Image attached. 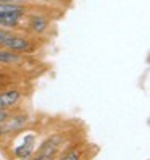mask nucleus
Masks as SVG:
<instances>
[{
	"label": "nucleus",
	"mask_w": 150,
	"mask_h": 160,
	"mask_svg": "<svg viewBox=\"0 0 150 160\" xmlns=\"http://www.w3.org/2000/svg\"><path fill=\"white\" fill-rule=\"evenodd\" d=\"M13 34V29H7V28H0V47H2L3 41L7 37H10Z\"/></svg>",
	"instance_id": "nucleus-9"
},
{
	"label": "nucleus",
	"mask_w": 150,
	"mask_h": 160,
	"mask_svg": "<svg viewBox=\"0 0 150 160\" xmlns=\"http://www.w3.org/2000/svg\"><path fill=\"white\" fill-rule=\"evenodd\" d=\"M82 158H84V150L79 147H74V149L66 150V152H61L58 158L55 160H82Z\"/></svg>",
	"instance_id": "nucleus-8"
},
{
	"label": "nucleus",
	"mask_w": 150,
	"mask_h": 160,
	"mask_svg": "<svg viewBox=\"0 0 150 160\" xmlns=\"http://www.w3.org/2000/svg\"><path fill=\"white\" fill-rule=\"evenodd\" d=\"M27 15V8L21 3H0V16H21Z\"/></svg>",
	"instance_id": "nucleus-6"
},
{
	"label": "nucleus",
	"mask_w": 150,
	"mask_h": 160,
	"mask_svg": "<svg viewBox=\"0 0 150 160\" xmlns=\"http://www.w3.org/2000/svg\"><path fill=\"white\" fill-rule=\"evenodd\" d=\"M23 62V55L16 53L5 49V47H0V67L2 65H18Z\"/></svg>",
	"instance_id": "nucleus-7"
},
{
	"label": "nucleus",
	"mask_w": 150,
	"mask_h": 160,
	"mask_svg": "<svg viewBox=\"0 0 150 160\" xmlns=\"http://www.w3.org/2000/svg\"><path fill=\"white\" fill-rule=\"evenodd\" d=\"M10 112H12V110H2V108H0V123H3V121L8 118Z\"/></svg>",
	"instance_id": "nucleus-10"
},
{
	"label": "nucleus",
	"mask_w": 150,
	"mask_h": 160,
	"mask_svg": "<svg viewBox=\"0 0 150 160\" xmlns=\"http://www.w3.org/2000/svg\"><path fill=\"white\" fill-rule=\"evenodd\" d=\"M23 100V92L16 88H8L0 91V108L2 110H15Z\"/></svg>",
	"instance_id": "nucleus-4"
},
{
	"label": "nucleus",
	"mask_w": 150,
	"mask_h": 160,
	"mask_svg": "<svg viewBox=\"0 0 150 160\" xmlns=\"http://www.w3.org/2000/svg\"><path fill=\"white\" fill-rule=\"evenodd\" d=\"M49 18H47L45 15H41V13H37V15H29V31L36 36H42L47 32V29H49Z\"/></svg>",
	"instance_id": "nucleus-5"
},
{
	"label": "nucleus",
	"mask_w": 150,
	"mask_h": 160,
	"mask_svg": "<svg viewBox=\"0 0 150 160\" xmlns=\"http://www.w3.org/2000/svg\"><path fill=\"white\" fill-rule=\"evenodd\" d=\"M36 149H37V136L34 133H27L23 138V142L12 150V157L13 158H31L36 154Z\"/></svg>",
	"instance_id": "nucleus-3"
},
{
	"label": "nucleus",
	"mask_w": 150,
	"mask_h": 160,
	"mask_svg": "<svg viewBox=\"0 0 150 160\" xmlns=\"http://www.w3.org/2000/svg\"><path fill=\"white\" fill-rule=\"evenodd\" d=\"M2 47L5 49L16 52V53H31L34 50V42L26 36H20V34H12L10 37H7L3 41Z\"/></svg>",
	"instance_id": "nucleus-2"
},
{
	"label": "nucleus",
	"mask_w": 150,
	"mask_h": 160,
	"mask_svg": "<svg viewBox=\"0 0 150 160\" xmlns=\"http://www.w3.org/2000/svg\"><path fill=\"white\" fill-rule=\"evenodd\" d=\"M29 160H55L52 157H47V155H39V154H34Z\"/></svg>",
	"instance_id": "nucleus-11"
},
{
	"label": "nucleus",
	"mask_w": 150,
	"mask_h": 160,
	"mask_svg": "<svg viewBox=\"0 0 150 160\" xmlns=\"http://www.w3.org/2000/svg\"><path fill=\"white\" fill-rule=\"evenodd\" d=\"M12 160H29V158H12Z\"/></svg>",
	"instance_id": "nucleus-12"
},
{
	"label": "nucleus",
	"mask_w": 150,
	"mask_h": 160,
	"mask_svg": "<svg viewBox=\"0 0 150 160\" xmlns=\"http://www.w3.org/2000/svg\"><path fill=\"white\" fill-rule=\"evenodd\" d=\"M31 123V118L26 112H10L8 118L0 123V139L2 138H12L18 134L20 131L26 129Z\"/></svg>",
	"instance_id": "nucleus-1"
}]
</instances>
